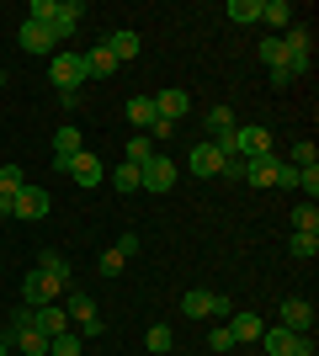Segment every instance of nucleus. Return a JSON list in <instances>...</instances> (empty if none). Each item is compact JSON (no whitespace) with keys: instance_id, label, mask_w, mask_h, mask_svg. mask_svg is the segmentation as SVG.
<instances>
[{"instance_id":"nucleus-26","label":"nucleus","mask_w":319,"mask_h":356,"mask_svg":"<svg viewBox=\"0 0 319 356\" xmlns=\"http://www.w3.org/2000/svg\"><path fill=\"white\" fill-rule=\"evenodd\" d=\"M293 229H298V234H319V208H314V202L293 208Z\"/></svg>"},{"instance_id":"nucleus-13","label":"nucleus","mask_w":319,"mask_h":356,"mask_svg":"<svg viewBox=\"0 0 319 356\" xmlns=\"http://www.w3.org/2000/svg\"><path fill=\"white\" fill-rule=\"evenodd\" d=\"M186 170H192V176H218V170H224V149L218 144H197L192 154H186Z\"/></svg>"},{"instance_id":"nucleus-41","label":"nucleus","mask_w":319,"mask_h":356,"mask_svg":"<svg viewBox=\"0 0 319 356\" xmlns=\"http://www.w3.org/2000/svg\"><path fill=\"white\" fill-rule=\"evenodd\" d=\"M288 356H319V351H314V335H304V341L293 346V351H288Z\"/></svg>"},{"instance_id":"nucleus-22","label":"nucleus","mask_w":319,"mask_h":356,"mask_svg":"<svg viewBox=\"0 0 319 356\" xmlns=\"http://www.w3.org/2000/svg\"><path fill=\"white\" fill-rule=\"evenodd\" d=\"M234 128H240V122H234V106H229V102L208 112V134H213V144H218V138H229Z\"/></svg>"},{"instance_id":"nucleus-34","label":"nucleus","mask_w":319,"mask_h":356,"mask_svg":"<svg viewBox=\"0 0 319 356\" xmlns=\"http://www.w3.org/2000/svg\"><path fill=\"white\" fill-rule=\"evenodd\" d=\"M138 245H144V239H138V229H122V239L112 245V250H117L122 261H133V255H138Z\"/></svg>"},{"instance_id":"nucleus-10","label":"nucleus","mask_w":319,"mask_h":356,"mask_svg":"<svg viewBox=\"0 0 319 356\" xmlns=\"http://www.w3.org/2000/svg\"><path fill=\"white\" fill-rule=\"evenodd\" d=\"M80 149H85L80 128H69V122H64L59 134H54V170H59V176H69V160H75Z\"/></svg>"},{"instance_id":"nucleus-31","label":"nucleus","mask_w":319,"mask_h":356,"mask_svg":"<svg viewBox=\"0 0 319 356\" xmlns=\"http://www.w3.org/2000/svg\"><path fill=\"white\" fill-rule=\"evenodd\" d=\"M261 64H266V70H282V38H261Z\"/></svg>"},{"instance_id":"nucleus-32","label":"nucleus","mask_w":319,"mask_h":356,"mask_svg":"<svg viewBox=\"0 0 319 356\" xmlns=\"http://www.w3.org/2000/svg\"><path fill=\"white\" fill-rule=\"evenodd\" d=\"M144 346H149L154 356H165L170 346H176V335H170V325H154V330H149V341H144Z\"/></svg>"},{"instance_id":"nucleus-4","label":"nucleus","mask_w":319,"mask_h":356,"mask_svg":"<svg viewBox=\"0 0 319 356\" xmlns=\"http://www.w3.org/2000/svg\"><path fill=\"white\" fill-rule=\"evenodd\" d=\"M309 64H314V38H309V27L293 22V27L282 32V70L298 80V74H309Z\"/></svg>"},{"instance_id":"nucleus-20","label":"nucleus","mask_w":319,"mask_h":356,"mask_svg":"<svg viewBox=\"0 0 319 356\" xmlns=\"http://www.w3.org/2000/svg\"><path fill=\"white\" fill-rule=\"evenodd\" d=\"M261 314H229V335H234V341H261Z\"/></svg>"},{"instance_id":"nucleus-42","label":"nucleus","mask_w":319,"mask_h":356,"mask_svg":"<svg viewBox=\"0 0 319 356\" xmlns=\"http://www.w3.org/2000/svg\"><path fill=\"white\" fill-rule=\"evenodd\" d=\"M0 356H11V346H6V341H0Z\"/></svg>"},{"instance_id":"nucleus-9","label":"nucleus","mask_w":319,"mask_h":356,"mask_svg":"<svg viewBox=\"0 0 319 356\" xmlns=\"http://www.w3.org/2000/svg\"><path fill=\"white\" fill-rule=\"evenodd\" d=\"M282 330H288V335H298V341H304V335H314V303H304V298H288V303H282Z\"/></svg>"},{"instance_id":"nucleus-30","label":"nucleus","mask_w":319,"mask_h":356,"mask_svg":"<svg viewBox=\"0 0 319 356\" xmlns=\"http://www.w3.org/2000/svg\"><path fill=\"white\" fill-rule=\"evenodd\" d=\"M22 186H27V176H22V165H0V192H6V197H16Z\"/></svg>"},{"instance_id":"nucleus-40","label":"nucleus","mask_w":319,"mask_h":356,"mask_svg":"<svg viewBox=\"0 0 319 356\" xmlns=\"http://www.w3.org/2000/svg\"><path fill=\"white\" fill-rule=\"evenodd\" d=\"M266 80H272L277 90H288V86H293V74H288V70H266Z\"/></svg>"},{"instance_id":"nucleus-1","label":"nucleus","mask_w":319,"mask_h":356,"mask_svg":"<svg viewBox=\"0 0 319 356\" xmlns=\"http://www.w3.org/2000/svg\"><path fill=\"white\" fill-rule=\"evenodd\" d=\"M59 293H69V261L59 250H43L38 255V271H27V282H22V303L27 309H43L54 303Z\"/></svg>"},{"instance_id":"nucleus-8","label":"nucleus","mask_w":319,"mask_h":356,"mask_svg":"<svg viewBox=\"0 0 319 356\" xmlns=\"http://www.w3.org/2000/svg\"><path fill=\"white\" fill-rule=\"evenodd\" d=\"M138 181H144V192H170V186H176V160L149 154V160L138 165Z\"/></svg>"},{"instance_id":"nucleus-2","label":"nucleus","mask_w":319,"mask_h":356,"mask_svg":"<svg viewBox=\"0 0 319 356\" xmlns=\"http://www.w3.org/2000/svg\"><path fill=\"white\" fill-rule=\"evenodd\" d=\"M80 16H85L80 0H59V6H54V0H32L27 6V22H43V27L54 32V43H64V38L80 27Z\"/></svg>"},{"instance_id":"nucleus-12","label":"nucleus","mask_w":319,"mask_h":356,"mask_svg":"<svg viewBox=\"0 0 319 356\" xmlns=\"http://www.w3.org/2000/svg\"><path fill=\"white\" fill-rule=\"evenodd\" d=\"M16 38H22V48H27V54H43V59H54V54H59V43H54V32H48L43 22H22V32H16Z\"/></svg>"},{"instance_id":"nucleus-25","label":"nucleus","mask_w":319,"mask_h":356,"mask_svg":"<svg viewBox=\"0 0 319 356\" xmlns=\"http://www.w3.org/2000/svg\"><path fill=\"white\" fill-rule=\"evenodd\" d=\"M224 16L245 27V22H256V16H261V0H229V6H224Z\"/></svg>"},{"instance_id":"nucleus-27","label":"nucleus","mask_w":319,"mask_h":356,"mask_svg":"<svg viewBox=\"0 0 319 356\" xmlns=\"http://www.w3.org/2000/svg\"><path fill=\"white\" fill-rule=\"evenodd\" d=\"M80 346H85V341H80L75 330H64V335H54V341H48V356H80Z\"/></svg>"},{"instance_id":"nucleus-7","label":"nucleus","mask_w":319,"mask_h":356,"mask_svg":"<svg viewBox=\"0 0 319 356\" xmlns=\"http://www.w3.org/2000/svg\"><path fill=\"white\" fill-rule=\"evenodd\" d=\"M48 192L43 186H22V192L11 197V218H22V223H38V218H48Z\"/></svg>"},{"instance_id":"nucleus-18","label":"nucleus","mask_w":319,"mask_h":356,"mask_svg":"<svg viewBox=\"0 0 319 356\" xmlns=\"http://www.w3.org/2000/svg\"><path fill=\"white\" fill-rule=\"evenodd\" d=\"M122 112H128V122H133L138 134H149V128H154V96H128Z\"/></svg>"},{"instance_id":"nucleus-16","label":"nucleus","mask_w":319,"mask_h":356,"mask_svg":"<svg viewBox=\"0 0 319 356\" xmlns=\"http://www.w3.org/2000/svg\"><path fill=\"white\" fill-rule=\"evenodd\" d=\"M32 330H43L48 341H54V335H64V330H69V314H64L59 303H43V309H32Z\"/></svg>"},{"instance_id":"nucleus-14","label":"nucleus","mask_w":319,"mask_h":356,"mask_svg":"<svg viewBox=\"0 0 319 356\" xmlns=\"http://www.w3.org/2000/svg\"><path fill=\"white\" fill-rule=\"evenodd\" d=\"M69 176H75L80 186H101V181H106V165H101V154H85V149H80L75 160H69Z\"/></svg>"},{"instance_id":"nucleus-28","label":"nucleus","mask_w":319,"mask_h":356,"mask_svg":"<svg viewBox=\"0 0 319 356\" xmlns=\"http://www.w3.org/2000/svg\"><path fill=\"white\" fill-rule=\"evenodd\" d=\"M288 250L298 255V261H314V255H319V234H293Z\"/></svg>"},{"instance_id":"nucleus-19","label":"nucleus","mask_w":319,"mask_h":356,"mask_svg":"<svg viewBox=\"0 0 319 356\" xmlns=\"http://www.w3.org/2000/svg\"><path fill=\"white\" fill-rule=\"evenodd\" d=\"M256 22H266V27H277V32H288L293 27V6L288 0H261V16Z\"/></svg>"},{"instance_id":"nucleus-24","label":"nucleus","mask_w":319,"mask_h":356,"mask_svg":"<svg viewBox=\"0 0 319 356\" xmlns=\"http://www.w3.org/2000/svg\"><path fill=\"white\" fill-rule=\"evenodd\" d=\"M261 341H266V351H272V356H288L293 346H298V335H288V330L277 325V330H261Z\"/></svg>"},{"instance_id":"nucleus-6","label":"nucleus","mask_w":319,"mask_h":356,"mask_svg":"<svg viewBox=\"0 0 319 356\" xmlns=\"http://www.w3.org/2000/svg\"><path fill=\"white\" fill-rule=\"evenodd\" d=\"M64 314H69V330H75L80 341H91V335H101V330H106V319L96 314V303L85 293H69V309H64Z\"/></svg>"},{"instance_id":"nucleus-36","label":"nucleus","mask_w":319,"mask_h":356,"mask_svg":"<svg viewBox=\"0 0 319 356\" xmlns=\"http://www.w3.org/2000/svg\"><path fill=\"white\" fill-rule=\"evenodd\" d=\"M288 165H293V170H304V165H319V149H314V144H298Z\"/></svg>"},{"instance_id":"nucleus-29","label":"nucleus","mask_w":319,"mask_h":356,"mask_svg":"<svg viewBox=\"0 0 319 356\" xmlns=\"http://www.w3.org/2000/svg\"><path fill=\"white\" fill-rule=\"evenodd\" d=\"M208 303H213V293H202V287H192V293L181 298V314H192V319H202V314H208Z\"/></svg>"},{"instance_id":"nucleus-23","label":"nucleus","mask_w":319,"mask_h":356,"mask_svg":"<svg viewBox=\"0 0 319 356\" xmlns=\"http://www.w3.org/2000/svg\"><path fill=\"white\" fill-rule=\"evenodd\" d=\"M106 181H112L117 192H144V181H138V165H128V160H122V165H117V170H112Z\"/></svg>"},{"instance_id":"nucleus-11","label":"nucleus","mask_w":319,"mask_h":356,"mask_svg":"<svg viewBox=\"0 0 319 356\" xmlns=\"http://www.w3.org/2000/svg\"><path fill=\"white\" fill-rule=\"evenodd\" d=\"M245 181H250V186H282V160H277V154L245 160Z\"/></svg>"},{"instance_id":"nucleus-38","label":"nucleus","mask_w":319,"mask_h":356,"mask_svg":"<svg viewBox=\"0 0 319 356\" xmlns=\"http://www.w3.org/2000/svg\"><path fill=\"white\" fill-rule=\"evenodd\" d=\"M122 271H128V261H122L117 250H106L101 255V277H122Z\"/></svg>"},{"instance_id":"nucleus-15","label":"nucleus","mask_w":319,"mask_h":356,"mask_svg":"<svg viewBox=\"0 0 319 356\" xmlns=\"http://www.w3.org/2000/svg\"><path fill=\"white\" fill-rule=\"evenodd\" d=\"M186 102H192V96H186L181 86L160 90V96H154V118H165V122H181V118H186Z\"/></svg>"},{"instance_id":"nucleus-39","label":"nucleus","mask_w":319,"mask_h":356,"mask_svg":"<svg viewBox=\"0 0 319 356\" xmlns=\"http://www.w3.org/2000/svg\"><path fill=\"white\" fill-rule=\"evenodd\" d=\"M218 176H229V181H245V160L240 154H224V170Z\"/></svg>"},{"instance_id":"nucleus-43","label":"nucleus","mask_w":319,"mask_h":356,"mask_svg":"<svg viewBox=\"0 0 319 356\" xmlns=\"http://www.w3.org/2000/svg\"><path fill=\"white\" fill-rule=\"evenodd\" d=\"M0 80H6V64H0Z\"/></svg>"},{"instance_id":"nucleus-37","label":"nucleus","mask_w":319,"mask_h":356,"mask_svg":"<svg viewBox=\"0 0 319 356\" xmlns=\"http://www.w3.org/2000/svg\"><path fill=\"white\" fill-rule=\"evenodd\" d=\"M298 186H304L309 202H314V197H319V165H304V170H298Z\"/></svg>"},{"instance_id":"nucleus-33","label":"nucleus","mask_w":319,"mask_h":356,"mask_svg":"<svg viewBox=\"0 0 319 356\" xmlns=\"http://www.w3.org/2000/svg\"><path fill=\"white\" fill-rule=\"evenodd\" d=\"M149 154H154V144H149L144 134H133V138H128V165H144Z\"/></svg>"},{"instance_id":"nucleus-3","label":"nucleus","mask_w":319,"mask_h":356,"mask_svg":"<svg viewBox=\"0 0 319 356\" xmlns=\"http://www.w3.org/2000/svg\"><path fill=\"white\" fill-rule=\"evenodd\" d=\"M48 80H54V90L64 96V106H80V86H85L80 54H54V59H48Z\"/></svg>"},{"instance_id":"nucleus-5","label":"nucleus","mask_w":319,"mask_h":356,"mask_svg":"<svg viewBox=\"0 0 319 356\" xmlns=\"http://www.w3.org/2000/svg\"><path fill=\"white\" fill-rule=\"evenodd\" d=\"M218 149H224V154H240V160H256V154H272V134L250 122V128H234L229 138H218Z\"/></svg>"},{"instance_id":"nucleus-35","label":"nucleus","mask_w":319,"mask_h":356,"mask_svg":"<svg viewBox=\"0 0 319 356\" xmlns=\"http://www.w3.org/2000/svg\"><path fill=\"white\" fill-rule=\"evenodd\" d=\"M234 346H240V341L229 335V325H218V330L208 335V351H234Z\"/></svg>"},{"instance_id":"nucleus-21","label":"nucleus","mask_w":319,"mask_h":356,"mask_svg":"<svg viewBox=\"0 0 319 356\" xmlns=\"http://www.w3.org/2000/svg\"><path fill=\"white\" fill-rule=\"evenodd\" d=\"M106 54H112V59H138V32H128V27H122V32H112V38H106Z\"/></svg>"},{"instance_id":"nucleus-17","label":"nucleus","mask_w":319,"mask_h":356,"mask_svg":"<svg viewBox=\"0 0 319 356\" xmlns=\"http://www.w3.org/2000/svg\"><path fill=\"white\" fill-rule=\"evenodd\" d=\"M80 64H85V80H106V74H117V59L106 54V43L85 48V54H80Z\"/></svg>"}]
</instances>
